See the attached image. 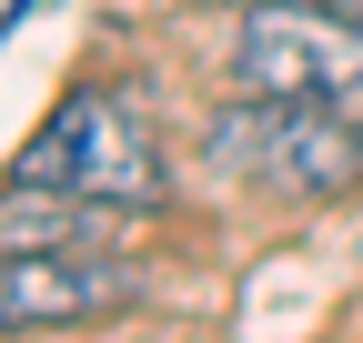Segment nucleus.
I'll use <instances>...</instances> for the list:
<instances>
[{
	"label": "nucleus",
	"instance_id": "obj_4",
	"mask_svg": "<svg viewBox=\"0 0 363 343\" xmlns=\"http://www.w3.org/2000/svg\"><path fill=\"white\" fill-rule=\"evenodd\" d=\"M131 263L91 242H51V252H0V333H51V323H101L131 303Z\"/></svg>",
	"mask_w": 363,
	"mask_h": 343
},
{
	"label": "nucleus",
	"instance_id": "obj_2",
	"mask_svg": "<svg viewBox=\"0 0 363 343\" xmlns=\"http://www.w3.org/2000/svg\"><path fill=\"white\" fill-rule=\"evenodd\" d=\"M242 101H343L363 111V30L343 11H283V0H262L242 11V40L222 51Z\"/></svg>",
	"mask_w": 363,
	"mask_h": 343
},
{
	"label": "nucleus",
	"instance_id": "obj_3",
	"mask_svg": "<svg viewBox=\"0 0 363 343\" xmlns=\"http://www.w3.org/2000/svg\"><path fill=\"white\" fill-rule=\"evenodd\" d=\"M233 132L222 152L252 162L272 192L293 202H353L363 192V111L343 101H252V111H222Z\"/></svg>",
	"mask_w": 363,
	"mask_h": 343
},
{
	"label": "nucleus",
	"instance_id": "obj_5",
	"mask_svg": "<svg viewBox=\"0 0 363 343\" xmlns=\"http://www.w3.org/2000/svg\"><path fill=\"white\" fill-rule=\"evenodd\" d=\"M111 212L81 202V192H51V182H11L0 192V252H51V242H101Z\"/></svg>",
	"mask_w": 363,
	"mask_h": 343
},
{
	"label": "nucleus",
	"instance_id": "obj_7",
	"mask_svg": "<svg viewBox=\"0 0 363 343\" xmlns=\"http://www.w3.org/2000/svg\"><path fill=\"white\" fill-rule=\"evenodd\" d=\"M212 11H262V0H212Z\"/></svg>",
	"mask_w": 363,
	"mask_h": 343
},
{
	"label": "nucleus",
	"instance_id": "obj_6",
	"mask_svg": "<svg viewBox=\"0 0 363 343\" xmlns=\"http://www.w3.org/2000/svg\"><path fill=\"white\" fill-rule=\"evenodd\" d=\"M333 11H343V21H353V30H363V0H333Z\"/></svg>",
	"mask_w": 363,
	"mask_h": 343
},
{
	"label": "nucleus",
	"instance_id": "obj_1",
	"mask_svg": "<svg viewBox=\"0 0 363 343\" xmlns=\"http://www.w3.org/2000/svg\"><path fill=\"white\" fill-rule=\"evenodd\" d=\"M11 182H51V192H81V202H101V212H162L172 172H162L152 121L131 111L121 91H71V101L21 142Z\"/></svg>",
	"mask_w": 363,
	"mask_h": 343
}]
</instances>
